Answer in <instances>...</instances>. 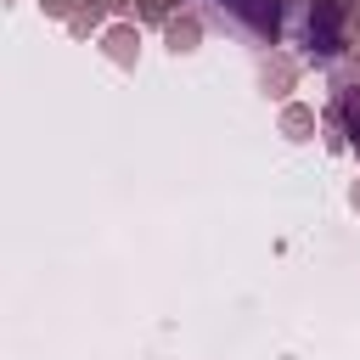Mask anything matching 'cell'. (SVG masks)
<instances>
[{"mask_svg":"<svg viewBox=\"0 0 360 360\" xmlns=\"http://www.w3.org/2000/svg\"><path fill=\"white\" fill-rule=\"evenodd\" d=\"M304 45H309L315 62H343L349 51H360V34L349 22V0H309Z\"/></svg>","mask_w":360,"mask_h":360,"instance_id":"6da1fadb","label":"cell"},{"mask_svg":"<svg viewBox=\"0 0 360 360\" xmlns=\"http://www.w3.org/2000/svg\"><path fill=\"white\" fill-rule=\"evenodd\" d=\"M219 6H225V11H231V17H236V22H242V28L259 39V45H270V51L281 45L287 0H219Z\"/></svg>","mask_w":360,"mask_h":360,"instance_id":"7a4b0ae2","label":"cell"},{"mask_svg":"<svg viewBox=\"0 0 360 360\" xmlns=\"http://www.w3.org/2000/svg\"><path fill=\"white\" fill-rule=\"evenodd\" d=\"M298 73H304V68H298L287 51H270V56H264V68H259V84H264V96H276V101H281V96H292Z\"/></svg>","mask_w":360,"mask_h":360,"instance_id":"3957f363","label":"cell"},{"mask_svg":"<svg viewBox=\"0 0 360 360\" xmlns=\"http://www.w3.org/2000/svg\"><path fill=\"white\" fill-rule=\"evenodd\" d=\"M101 51H107L118 68H135V56H141V28H135V22H112V28L101 34Z\"/></svg>","mask_w":360,"mask_h":360,"instance_id":"277c9868","label":"cell"},{"mask_svg":"<svg viewBox=\"0 0 360 360\" xmlns=\"http://www.w3.org/2000/svg\"><path fill=\"white\" fill-rule=\"evenodd\" d=\"M163 45H169L174 56H186V51H197V45H202V22H197L191 11H180V17H169V22H163Z\"/></svg>","mask_w":360,"mask_h":360,"instance_id":"5b68a950","label":"cell"},{"mask_svg":"<svg viewBox=\"0 0 360 360\" xmlns=\"http://www.w3.org/2000/svg\"><path fill=\"white\" fill-rule=\"evenodd\" d=\"M315 129H321L315 107H304V101H287V107H281V135H287V141H309Z\"/></svg>","mask_w":360,"mask_h":360,"instance_id":"8992f818","label":"cell"},{"mask_svg":"<svg viewBox=\"0 0 360 360\" xmlns=\"http://www.w3.org/2000/svg\"><path fill=\"white\" fill-rule=\"evenodd\" d=\"M135 11H141L146 22H169V17L186 11V0H135Z\"/></svg>","mask_w":360,"mask_h":360,"instance_id":"52a82bcc","label":"cell"},{"mask_svg":"<svg viewBox=\"0 0 360 360\" xmlns=\"http://www.w3.org/2000/svg\"><path fill=\"white\" fill-rule=\"evenodd\" d=\"M101 17H107V11H101V6H96V0H79V11H73V22H68V28H73V34H79V39H84V34H90V28H101Z\"/></svg>","mask_w":360,"mask_h":360,"instance_id":"ba28073f","label":"cell"},{"mask_svg":"<svg viewBox=\"0 0 360 360\" xmlns=\"http://www.w3.org/2000/svg\"><path fill=\"white\" fill-rule=\"evenodd\" d=\"M45 6V17H68L73 22V11H79V0H39Z\"/></svg>","mask_w":360,"mask_h":360,"instance_id":"9c48e42d","label":"cell"},{"mask_svg":"<svg viewBox=\"0 0 360 360\" xmlns=\"http://www.w3.org/2000/svg\"><path fill=\"white\" fill-rule=\"evenodd\" d=\"M96 6H101V11H124L129 0H96Z\"/></svg>","mask_w":360,"mask_h":360,"instance_id":"30bf717a","label":"cell"},{"mask_svg":"<svg viewBox=\"0 0 360 360\" xmlns=\"http://www.w3.org/2000/svg\"><path fill=\"white\" fill-rule=\"evenodd\" d=\"M349 22H354V34H360V0H349Z\"/></svg>","mask_w":360,"mask_h":360,"instance_id":"8fae6325","label":"cell"},{"mask_svg":"<svg viewBox=\"0 0 360 360\" xmlns=\"http://www.w3.org/2000/svg\"><path fill=\"white\" fill-rule=\"evenodd\" d=\"M349 202H354V208H360V180H354V186H349Z\"/></svg>","mask_w":360,"mask_h":360,"instance_id":"7c38bea8","label":"cell"}]
</instances>
